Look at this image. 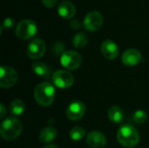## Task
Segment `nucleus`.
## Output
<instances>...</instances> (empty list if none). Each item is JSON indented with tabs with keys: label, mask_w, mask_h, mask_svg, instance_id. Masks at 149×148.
<instances>
[{
	"label": "nucleus",
	"mask_w": 149,
	"mask_h": 148,
	"mask_svg": "<svg viewBox=\"0 0 149 148\" xmlns=\"http://www.w3.org/2000/svg\"><path fill=\"white\" fill-rule=\"evenodd\" d=\"M34 99L41 106H51L55 99L56 92L54 86L50 82H42L36 85L34 89Z\"/></svg>",
	"instance_id": "obj_1"
},
{
	"label": "nucleus",
	"mask_w": 149,
	"mask_h": 148,
	"mask_svg": "<svg viewBox=\"0 0 149 148\" xmlns=\"http://www.w3.org/2000/svg\"><path fill=\"white\" fill-rule=\"evenodd\" d=\"M118 142L125 147L130 148L138 145L140 141V135L138 131L131 125H122L117 132Z\"/></svg>",
	"instance_id": "obj_2"
},
{
	"label": "nucleus",
	"mask_w": 149,
	"mask_h": 148,
	"mask_svg": "<svg viewBox=\"0 0 149 148\" xmlns=\"http://www.w3.org/2000/svg\"><path fill=\"white\" fill-rule=\"evenodd\" d=\"M22 129L23 125L20 120L13 117H9L2 122L0 134L5 140H13L20 135Z\"/></svg>",
	"instance_id": "obj_3"
},
{
	"label": "nucleus",
	"mask_w": 149,
	"mask_h": 148,
	"mask_svg": "<svg viewBox=\"0 0 149 148\" xmlns=\"http://www.w3.org/2000/svg\"><path fill=\"white\" fill-rule=\"evenodd\" d=\"M37 24L31 19H24L16 27V35L19 39L27 40L37 33Z\"/></svg>",
	"instance_id": "obj_4"
},
{
	"label": "nucleus",
	"mask_w": 149,
	"mask_h": 148,
	"mask_svg": "<svg viewBox=\"0 0 149 148\" xmlns=\"http://www.w3.org/2000/svg\"><path fill=\"white\" fill-rule=\"evenodd\" d=\"M17 72L10 66L3 65L0 68V86L2 88H10L17 81Z\"/></svg>",
	"instance_id": "obj_5"
},
{
	"label": "nucleus",
	"mask_w": 149,
	"mask_h": 148,
	"mask_svg": "<svg viewBox=\"0 0 149 148\" xmlns=\"http://www.w3.org/2000/svg\"><path fill=\"white\" fill-rule=\"evenodd\" d=\"M82 62L80 54L75 51H66L60 57V63L67 70L78 69Z\"/></svg>",
	"instance_id": "obj_6"
},
{
	"label": "nucleus",
	"mask_w": 149,
	"mask_h": 148,
	"mask_svg": "<svg viewBox=\"0 0 149 148\" xmlns=\"http://www.w3.org/2000/svg\"><path fill=\"white\" fill-rule=\"evenodd\" d=\"M54 85L61 89H66L71 87L74 83L73 75L65 70H58L56 71L52 77Z\"/></svg>",
	"instance_id": "obj_7"
},
{
	"label": "nucleus",
	"mask_w": 149,
	"mask_h": 148,
	"mask_svg": "<svg viewBox=\"0 0 149 148\" xmlns=\"http://www.w3.org/2000/svg\"><path fill=\"white\" fill-rule=\"evenodd\" d=\"M103 21V17L99 11L92 10L86 15L83 21V26L86 31L93 32L102 26Z\"/></svg>",
	"instance_id": "obj_8"
},
{
	"label": "nucleus",
	"mask_w": 149,
	"mask_h": 148,
	"mask_svg": "<svg viewBox=\"0 0 149 148\" xmlns=\"http://www.w3.org/2000/svg\"><path fill=\"white\" fill-rule=\"evenodd\" d=\"M46 46L45 42L40 38L32 39L27 45V55L31 59L41 58L45 53Z\"/></svg>",
	"instance_id": "obj_9"
},
{
	"label": "nucleus",
	"mask_w": 149,
	"mask_h": 148,
	"mask_svg": "<svg viewBox=\"0 0 149 148\" xmlns=\"http://www.w3.org/2000/svg\"><path fill=\"white\" fill-rule=\"evenodd\" d=\"M86 113V106L81 101H73L72 102L66 110L67 118L70 120L77 121L81 120Z\"/></svg>",
	"instance_id": "obj_10"
},
{
	"label": "nucleus",
	"mask_w": 149,
	"mask_h": 148,
	"mask_svg": "<svg viewBox=\"0 0 149 148\" xmlns=\"http://www.w3.org/2000/svg\"><path fill=\"white\" fill-rule=\"evenodd\" d=\"M142 59L141 53L137 49H128L122 54L121 61L127 66H134L141 63Z\"/></svg>",
	"instance_id": "obj_11"
},
{
	"label": "nucleus",
	"mask_w": 149,
	"mask_h": 148,
	"mask_svg": "<svg viewBox=\"0 0 149 148\" xmlns=\"http://www.w3.org/2000/svg\"><path fill=\"white\" fill-rule=\"evenodd\" d=\"M86 143L92 148H103L107 145V138L101 132L93 131L87 134Z\"/></svg>",
	"instance_id": "obj_12"
},
{
	"label": "nucleus",
	"mask_w": 149,
	"mask_h": 148,
	"mask_svg": "<svg viewBox=\"0 0 149 148\" xmlns=\"http://www.w3.org/2000/svg\"><path fill=\"white\" fill-rule=\"evenodd\" d=\"M101 52L107 59L113 60L119 55V47L113 41L106 40L101 44Z\"/></svg>",
	"instance_id": "obj_13"
},
{
	"label": "nucleus",
	"mask_w": 149,
	"mask_h": 148,
	"mask_svg": "<svg viewBox=\"0 0 149 148\" xmlns=\"http://www.w3.org/2000/svg\"><path fill=\"white\" fill-rule=\"evenodd\" d=\"M58 13L64 19H70L74 17L76 8L72 2L63 1L58 6Z\"/></svg>",
	"instance_id": "obj_14"
},
{
	"label": "nucleus",
	"mask_w": 149,
	"mask_h": 148,
	"mask_svg": "<svg viewBox=\"0 0 149 148\" xmlns=\"http://www.w3.org/2000/svg\"><path fill=\"white\" fill-rule=\"evenodd\" d=\"M57 137V130L52 126H48L42 129V131L39 133V140L41 143L44 144H49L52 142Z\"/></svg>",
	"instance_id": "obj_15"
},
{
	"label": "nucleus",
	"mask_w": 149,
	"mask_h": 148,
	"mask_svg": "<svg viewBox=\"0 0 149 148\" xmlns=\"http://www.w3.org/2000/svg\"><path fill=\"white\" fill-rule=\"evenodd\" d=\"M108 118L114 124H120L124 120V111L118 106H111L108 110Z\"/></svg>",
	"instance_id": "obj_16"
},
{
	"label": "nucleus",
	"mask_w": 149,
	"mask_h": 148,
	"mask_svg": "<svg viewBox=\"0 0 149 148\" xmlns=\"http://www.w3.org/2000/svg\"><path fill=\"white\" fill-rule=\"evenodd\" d=\"M31 68H32L33 72L37 76H38V77H42L44 79H47L50 76V71H49L48 67L46 66V65L45 63L35 62V63L32 64Z\"/></svg>",
	"instance_id": "obj_17"
},
{
	"label": "nucleus",
	"mask_w": 149,
	"mask_h": 148,
	"mask_svg": "<svg viewBox=\"0 0 149 148\" xmlns=\"http://www.w3.org/2000/svg\"><path fill=\"white\" fill-rule=\"evenodd\" d=\"M25 110V105L21 99H14L10 104V113L14 116H20Z\"/></svg>",
	"instance_id": "obj_18"
},
{
	"label": "nucleus",
	"mask_w": 149,
	"mask_h": 148,
	"mask_svg": "<svg viewBox=\"0 0 149 148\" xmlns=\"http://www.w3.org/2000/svg\"><path fill=\"white\" fill-rule=\"evenodd\" d=\"M88 43V37L84 32H79L74 35L72 38V44L75 48H84Z\"/></svg>",
	"instance_id": "obj_19"
},
{
	"label": "nucleus",
	"mask_w": 149,
	"mask_h": 148,
	"mask_svg": "<svg viewBox=\"0 0 149 148\" xmlns=\"http://www.w3.org/2000/svg\"><path fill=\"white\" fill-rule=\"evenodd\" d=\"M86 135V130L81 126H74L71 129L69 133V137L73 141H79L81 140Z\"/></svg>",
	"instance_id": "obj_20"
},
{
	"label": "nucleus",
	"mask_w": 149,
	"mask_h": 148,
	"mask_svg": "<svg viewBox=\"0 0 149 148\" xmlns=\"http://www.w3.org/2000/svg\"><path fill=\"white\" fill-rule=\"evenodd\" d=\"M133 120L137 124H142L147 121L148 114L143 110H137L133 115Z\"/></svg>",
	"instance_id": "obj_21"
},
{
	"label": "nucleus",
	"mask_w": 149,
	"mask_h": 148,
	"mask_svg": "<svg viewBox=\"0 0 149 148\" xmlns=\"http://www.w3.org/2000/svg\"><path fill=\"white\" fill-rule=\"evenodd\" d=\"M14 24H15V20H14L12 17H6V18L3 20L2 28L10 29V28H11Z\"/></svg>",
	"instance_id": "obj_22"
},
{
	"label": "nucleus",
	"mask_w": 149,
	"mask_h": 148,
	"mask_svg": "<svg viewBox=\"0 0 149 148\" xmlns=\"http://www.w3.org/2000/svg\"><path fill=\"white\" fill-rule=\"evenodd\" d=\"M55 51H56V53L57 54H58V53H64L65 51H64V49H65V45L62 44V43H60V42H57L55 44H54V46H53V48H52Z\"/></svg>",
	"instance_id": "obj_23"
},
{
	"label": "nucleus",
	"mask_w": 149,
	"mask_h": 148,
	"mask_svg": "<svg viewBox=\"0 0 149 148\" xmlns=\"http://www.w3.org/2000/svg\"><path fill=\"white\" fill-rule=\"evenodd\" d=\"M42 3H44V5L47 8H52L55 6V4L57 3L58 0H41Z\"/></svg>",
	"instance_id": "obj_24"
},
{
	"label": "nucleus",
	"mask_w": 149,
	"mask_h": 148,
	"mask_svg": "<svg viewBox=\"0 0 149 148\" xmlns=\"http://www.w3.org/2000/svg\"><path fill=\"white\" fill-rule=\"evenodd\" d=\"M70 26L72 27V29L73 30H77V29H79L81 27V24L79 20H73L71 22V24Z\"/></svg>",
	"instance_id": "obj_25"
},
{
	"label": "nucleus",
	"mask_w": 149,
	"mask_h": 148,
	"mask_svg": "<svg viewBox=\"0 0 149 148\" xmlns=\"http://www.w3.org/2000/svg\"><path fill=\"white\" fill-rule=\"evenodd\" d=\"M6 114V110H5V106L3 104H1L0 105V118L1 119H3V117L5 116Z\"/></svg>",
	"instance_id": "obj_26"
},
{
	"label": "nucleus",
	"mask_w": 149,
	"mask_h": 148,
	"mask_svg": "<svg viewBox=\"0 0 149 148\" xmlns=\"http://www.w3.org/2000/svg\"><path fill=\"white\" fill-rule=\"evenodd\" d=\"M43 148H59L58 146H55V145H48V146H45Z\"/></svg>",
	"instance_id": "obj_27"
}]
</instances>
